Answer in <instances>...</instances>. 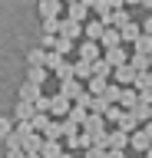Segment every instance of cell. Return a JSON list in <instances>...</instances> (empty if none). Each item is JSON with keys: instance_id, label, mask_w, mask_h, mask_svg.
<instances>
[{"instance_id": "cell-9", "label": "cell", "mask_w": 152, "mask_h": 158, "mask_svg": "<svg viewBox=\"0 0 152 158\" xmlns=\"http://www.w3.org/2000/svg\"><path fill=\"white\" fill-rule=\"evenodd\" d=\"M102 59H106V63H109L112 69H119V66H129V53H126L122 46H116V49H106V53H102Z\"/></svg>"}, {"instance_id": "cell-11", "label": "cell", "mask_w": 152, "mask_h": 158, "mask_svg": "<svg viewBox=\"0 0 152 158\" xmlns=\"http://www.w3.org/2000/svg\"><path fill=\"white\" fill-rule=\"evenodd\" d=\"M63 17H70V20H80V23H89V7H86V3H80V0H76V3H66V13H63Z\"/></svg>"}, {"instance_id": "cell-24", "label": "cell", "mask_w": 152, "mask_h": 158, "mask_svg": "<svg viewBox=\"0 0 152 158\" xmlns=\"http://www.w3.org/2000/svg\"><path fill=\"white\" fill-rule=\"evenodd\" d=\"M53 53H60V56H70V53H76V43L66 36H56V43H53Z\"/></svg>"}, {"instance_id": "cell-12", "label": "cell", "mask_w": 152, "mask_h": 158, "mask_svg": "<svg viewBox=\"0 0 152 158\" xmlns=\"http://www.w3.org/2000/svg\"><path fill=\"white\" fill-rule=\"evenodd\" d=\"M99 46H102V53H106V49L122 46V33H119V27H109V30H106V33H102V40H99Z\"/></svg>"}, {"instance_id": "cell-45", "label": "cell", "mask_w": 152, "mask_h": 158, "mask_svg": "<svg viewBox=\"0 0 152 158\" xmlns=\"http://www.w3.org/2000/svg\"><path fill=\"white\" fill-rule=\"evenodd\" d=\"M63 3H76V0H63Z\"/></svg>"}, {"instance_id": "cell-43", "label": "cell", "mask_w": 152, "mask_h": 158, "mask_svg": "<svg viewBox=\"0 0 152 158\" xmlns=\"http://www.w3.org/2000/svg\"><path fill=\"white\" fill-rule=\"evenodd\" d=\"M60 158H73V152H63V155H60Z\"/></svg>"}, {"instance_id": "cell-37", "label": "cell", "mask_w": 152, "mask_h": 158, "mask_svg": "<svg viewBox=\"0 0 152 158\" xmlns=\"http://www.w3.org/2000/svg\"><path fill=\"white\" fill-rule=\"evenodd\" d=\"M76 102H80L83 109H89V112H93V102H96V96H89V92H83V96L76 99Z\"/></svg>"}, {"instance_id": "cell-17", "label": "cell", "mask_w": 152, "mask_h": 158, "mask_svg": "<svg viewBox=\"0 0 152 158\" xmlns=\"http://www.w3.org/2000/svg\"><path fill=\"white\" fill-rule=\"evenodd\" d=\"M106 89H109L106 76H93L89 82H86V92H89V96H106Z\"/></svg>"}, {"instance_id": "cell-10", "label": "cell", "mask_w": 152, "mask_h": 158, "mask_svg": "<svg viewBox=\"0 0 152 158\" xmlns=\"http://www.w3.org/2000/svg\"><path fill=\"white\" fill-rule=\"evenodd\" d=\"M60 92H63L66 99H73V102H76V99L86 92V86H83L80 79H63V82H60Z\"/></svg>"}, {"instance_id": "cell-35", "label": "cell", "mask_w": 152, "mask_h": 158, "mask_svg": "<svg viewBox=\"0 0 152 158\" xmlns=\"http://www.w3.org/2000/svg\"><path fill=\"white\" fill-rule=\"evenodd\" d=\"M83 158H109V152L99 145H93V148H83Z\"/></svg>"}, {"instance_id": "cell-46", "label": "cell", "mask_w": 152, "mask_h": 158, "mask_svg": "<svg viewBox=\"0 0 152 158\" xmlns=\"http://www.w3.org/2000/svg\"><path fill=\"white\" fill-rule=\"evenodd\" d=\"M145 155H149V158H152V148H149V152H145Z\"/></svg>"}, {"instance_id": "cell-19", "label": "cell", "mask_w": 152, "mask_h": 158, "mask_svg": "<svg viewBox=\"0 0 152 158\" xmlns=\"http://www.w3.org/2000/svg\"><path fill=\"white\" fill-rule=\"evenodd\" d=\"M73 69H76V79H86V82L96 76V73H93V63H89V59H76V63H73Z\"/></svg>"}, {"instance_id": "cell-21", "label": "cell", "mask_w": 152, "mask_h": 158, "mask_svg": "<svg viewBox=\"0 0 152 158\" xmlns=\"http://www.w3.org/2000/svg\"><path fill=\"white\" fill-rule=\"evenodd\" d=\"M30 125H33V132H46V128L53 125V115L50 112H37V115L30 118Z\"/></svg>"}, {"instance_id": "cell-28", "label": "cell", "mask_w": 152, "mask_h": 158, "mask_svg": "<svg viewBox=\"0 0 152 158\" xmlns=\"http://www.w3.org/2000/svg\"><path fill=\"white\" fill-rule=\"evenodd\" d=\"M63 20V17H60ZM60 20L50 17V20H40V33H53V36H60Z\"/></svg>"}, {"instance_id": "cell-22", "label": "cell", "mask_w": 152, "mask_h": 158, "mask_svg": "<svg viewBox=\"0 0 152 158\" xmlns=\"http://www.w3.org/2000/svg\"><path fill=\"white\" fill-rule=\"evenodd\" d=\"M46 76H50V69H46V66H27V79H30V82H37V86H43V82H46Z\"/></svg>"}, {"instance_id": "cell-18", "label": "cell", "mask_w": 152, "mask_h": 158, "mask_svg": "<svg viewBox=\"0 0 152 158\" xmlns=\"http://www.w3.org/2000/svg\"><path fill=\"white\" fill-rule=\"evenodd\" d=\"M129 66L136 69V73H149V69H152V59L145 56V53H132V56H129Z\"/></svg>"}, {"instance_id": "cell-39", "label": "cell", "mask_w": 152, "mask_h": 158, "mask_svg": "<svg viewBox=\"0 0 152 158\" xmlns=\"http://www.w3.org/2000/svg\"><path fill=\"white\" fill-rule=\"evenodd\" d=\"M7 158H30L23 148H7Z\"/></svg>"}, {"instance_id": "cell-23", "label": "cell", "mask_w": 152, "mask_h": 158, "mask_svg": "<svg viewBox=\"0 0 152 158\" xmlns=\"http://www.w3.org/2000/svg\"><path fill=\"white\" fill-rule=\"evenodd\" d=\"M126 112H132V109L139 106V96H136V89H129V86H122V102H119Z\"/></svg>"}, {"instance_id": "cell-32", "label": "cell", "mask_w": 152, "mask_h": 158, "mask_svg": "<svg viewBox=\"0 0 152 158\" xmlns=\"http://www.w3.org/2000/svg\"><path fill=\"white\" fill-rule=\"evenodd\" d=\"M112 27H122V23H129V13H126V7H116L112 10V20H109Z\"/></svg>"}, {"instance_id": "cell-13", "label": "cell", "mask_w": 152, "mask_h": 158, "mask_svg": "<svg viewBox=\"0 0 152 158\" xmlns=\"http://www.w3.org/2000/svg\"><path fill=\"white\" fill-rule=\"evenodd\" d=\"M112 79H116L119 86H132V82L139 79V73H136L132 66H119V69H112Z\"/></svg>"}, {"instance_id": "cell-33", "label": "cell", "mask_w": 152, "mask_h": 158, "mask_svg": "<svg viewBox=\"0 0 152 158\" xmlns=\"http://www.w3.org/2000/svg\"><path fill=\"white\" fill-rule=\"evenodd\" d=\"M56 79H60V82H63V79H76V69H73V63H63V66L56 69Z\"/></svg>"}, {"instance_id": "cell-16", "label": "cell", "mask_w": 152, "mask_h": 158, "mask_svg": "<svg viewBox=\"0 0 152 158\" xmlns=\"http://www.w3.org/2000/svg\"><path fill=\"white\" fill-rule=\"evenodd\" d=\"M89 118V109H83L80 102H73V109H70V115H66V122H73V125H80L83 128V122Z\"/></svg>"}, {"instance_id": "cell-34", "label": "cell", "mask_w": 152, "mask_h": 158, "mask_svg": "<svg viewBox=\"0 0 152 158\" xmlns=\"http://www.w3.org/2000/svg\"><path fill=\"white\" fill-rule=\"evenodd\" d=\"M13 128H17V125H13V118H10V115H0V138H7Z\"/></svg>"}, {"instance_id": "cell-15", "label": "cell", "mask_w": 152, "mask_h": 158, "mask_svg": "<svg viewBox=\"0 0 152 158\" xmlns=\"http://www.w3.org/2000/svg\"><path fill=\"white\" fill-rule=\"evenodd\" d=\"M13 112H17V122H30V118L37 115V106H33V102H23V99H17V109H13Z\"/></svg>"}, {"instance_id": "cell-3", "label": "cell", "mask_w": 152, "mask_h": 158, "mask_svg": "<svg viewBox=\"0 0 152 158\" xmlns=\"http://www.w3.org/2000/svg\"><path fill=\"white\" fill-rule=\"evenodd\" d=\"M60 36H66V40H73V43H76L80 36H86V23L63 17V20H60Z\"/></svg>"}, {"instance_id": "cell-40", "label": "cell", "mask_w": 152, "mask_h": 158, "mask_svg": "<svg viewBox=\"0 0 152 158\" xmlns=\"http://www.w3.org/2000/svg\"><path fill=\"white\" fill-rule=\"evenodd\" d=\"M142 33H149V36H152V17L145 20V23H142Z\"/></svg>"}, {"instance_id": "cell-38", "label": "cell", "mask_w": 152, "mask_h": 158, "mask_svg": "<svg viewBox=\"0 0 152 158\" xmlns=\"http://www.w3.org/2000/svg\"><path fill=\"white\" fill-rule=\"evenodd\" d=\"M37 112H50V96H40V102H37Z\"/></svg>"}, {"instance_id": "cell-4", "label": "cell", "mask_w": 152, "mask_h": 158, "mask_svg": "<svg viewBox=\"0 0 152 158\" xmlns=\"http://www.w3.org/2000/svg\"><path fill=\"white\" fill-rule=\"evenodd\" d=\"M73 109V99H66L63 92H56V96H50V115L53 118H66Z\"/></svg>"}, {"instance_id": "cell-25", "label": "cell", "mask_w": 152, "mask_h": 158, "mask_svg": "<svg viewBox=\"0 0 152 158\" xmlns=\"http://www.w3.org/2000/svg\"><path fill=\"white\" fill-rule=\"evenodd\" d=\"M149 142H152V138H149V132H145V128H142V132H132V148H139V152H149Z\"/></svg>"}, {"instance_id": "cell-6", "label": "cell", "mask_w": 152, "mask_h": 158, "mask_svg": "<svg viewBox=\"0 0 152 158\" xmlns=\"http://www.w3.org/2000/svg\"><path fill=\"white\" fill-rule=\"evenodd\" d=\"M37 10H40V20H50V17L60 20L63 17V0H40Z\"/></svg>"}, {"instance_id": "cell-41", "label": "cell", "mask_w": 152, "mask_h": 158, "mask_svg": "<svg viewBox=\"0 0 152 158\" xmlns=\"http://www.w3.org/2000/svg\"><path fill=\"white\" fill-rule=\"evenodd\" d=\"M145 132H149V138H152V118H149V122H145Z\"/></svg>"}, {"instance_id": "cell-30", "label": "cell", "mask_w": 152, "mask_h": 158, "mask_svg": "<svg viewBox=\"0 0 152 158\" xmlns=\"http://www.w3.org/2000/svg\"><path fill=\"white\" fill-rule=\"evenodd\" d=\"M136 53H145V56H152V36H149V33H142V36L136 40Z\"/></svg>"}, {"instance_id": "cell-47", "label": "cell", "mask_w": 152, "mask_h": 158, "mask_svg": "<svg viewBox=\"0 0 152 158\" xmlns=\"http://www.w3.org/2000/svg\"><path fill=\"white\" fill-rule=\"evenodd\" d=\"M30 158H40V155H30Z\"/></svg>"}, {"instance_id": "cell-42", "label": "cell", "mask_w": 152, "mask_h": 158, "mask_svg": "<svg viewBox=\"0 0 152 158\" xmlns=\"http://www.w3.org/2000/svg\"><path fill=\"white\" fill-rule=\"evenodd\" d=\"M122 3H126V7H129V3H142V0H122Z\"/></svg>"}, {"instance_id": "cell-7", "label": "cell", "mask_w": 152, "mask_h": 158, "mask_svg": "<svg viewBox=\"0 0 152 158\" xmlns=\"http://www.w3.org/2000/svg\"><path fill=\"white\" fill-rule=\"evenodd\" d=\"M76 53H80V59H89V63L102 59V46H99V43H93V40H83L80 46H76Z\"/></svg>"}, {"instance_id": "cell-14", "label": "cell", "mask_w": 152, "mask_h": 158, "mask_svg": "<svg viewBox=\"0 0 152 158\" xmlns=\"http://www.w3.org/2000/svg\"><path fill=\"white\" fill-rule=\"evenodd\" d=\"M63 152H66V145H63V142L46 138V142H43V148H40V158H60Z\"/></svg>"}, {"instance_id": "cell-44", "label": "cell", "mask_w": 152, "mask_h": 158, "mask_svg": "<svg viewBox=\"0 0 152 158\" xmlns=\"http://www.w3.org/2000/svg\"><path fill=\"white\" fill-rule=\"evenodd\" d=\"M112 3H116V7H126V3H122V0H112Z\"/></svg>"}, {"instance_id": "cell-27", "label": "cell", "mask_w": 152, "mask_h": 158, "mask_svg": "<svg viewBox=\"0 0 152 158\" xmlns=\"http://www.w3.org/2000/svg\"><path fill=\"white\" fill-rule=\"evenodd\" d=\"M27 66H46V49H30L27 53Z\"/></svg>"}, {"instance_id": "cell-26", "label": "cell", "mask_w": 152, "mask_h": 158, "mask_svg": "<svg viewBox=\"0 0 152 158\" xmlns=\"http://www.w3.org/2000/svg\"><path fill=\"white\" fill-rule=\"evenodd\" d=\"M102 99H106L109 106H119V102H122V86H119V82H109V89H106Z\"/></svg>"}, {"instance_id": "cell-1", "label": "cell", "mask_w": 152, "mask_h": 158, "mask_svg": "<svg viewBox=\"0 0 152 158\" xmlns=\"http://www.w3.org/2000/svg\"><path fill=\"white\" fill-rule=\"evenodd\" d=\"M83 132H86V135H93V142L102 148V142H106V118L96 115V112H89V118L83 122Z\"/></svg>"}, {"instance_id": "cell-48", "label": "cell", "mask_w": 152, "mask_h": 158, "mask_svg": "<svg viewBox=\"0 0 152 158\" xmlns=\"http://www.w3.org/2000/svg\"><path fill=\"white\" fill-rule=\"evenodd\" d=\"M142 158H149V155H142Z\"/></svg>"}, {"instance_id": "cell-5", "label": "cell", "mask_w": 152, "mask_h": 158, "mask_svg": "<svg viewBox=\"0 0 152 158\" xmlns=\"http://www.w3.org/2000/svg\"><path fill=\"white\" fill-rule=\"evenodd\" d=\"M40 96H43V86H37V82H30V79H23L20 82V89H17V99H23V102H40Z\"/></svg>"}, {"instance_id": "cell-31", "label": "cell", "mask_w": 152, "mask_h": 158, "mask_svg": "<svg viewBox=\"0 0 152 158\" xmlns=\"http://www.w3.org/2000/svg\"><path fill=\"white\" fill-rule=\"evenodd\" d=\"M136 122H139V118H136V112H122L119 128H122V132H132V128H136Z\"/></svg>"}, {"instance_id": "cell-36", "label": "cell", "mask_w": 152, "mask_h": 158, "mask_svg": "<svg viewBox=\"0 0 152 158\" xmlns=\"http://www.w3.org/2000/svg\"><path fill=\"white\" fill-rule=\"evenodd\" d=\"M122 112H126V109H119V106H109V109H106V115H102V118H109V122H116V125H119Z\"/></svg>"}, {"instance_id": "cell-29", "label": "cell", "mask_w": 152, "mask_h": 158, "mask_svg": "<svg viewBox=\"0 0 152 158\" xmlns=\"http://www.w3.org/2000/svg\"><path fill=\"white\" fill-rule=\"evenodd\" d=\"M43 138H56V142H60V138H66V128H63V122H53V125L43 132Z\"/></svg>"}, {"instance_id": "cell-8", "label": "cell", "mask_w": 152, "mask_h": 158, "mask_svg": "<svg viewBox=\"0 0 152 158\" xmlns=\"http://www.w3.org/2000/svg\"><path fill=\"white\" fill-rule=\"evenodd\" d=\"M106 30H109V23H106V20H102V17H93L89 23H86V40H93V43H99Z\"/></svg>"}, {"instance_id": "cell-20", "label": "cell", "mask_w": 152, "mask_h": 158, "mask_svg": "<svg viewBox=\"0 0 152 158\" xmlns=\"http://www.w3.org/2000/svg\"><path fill=\"white\" fill-rule=\"evenodd\" d=\"M119 33H122V43H136V40L142 36V30L136 27L132 20H129V23H122V27H119Z\"/></svg>"}, {"instance_id": "cell-2", "label": "cell", "mask_w": 152, "mask_h": 158, "mask_svg": "<svg viewBox=\"0 0 152 158\" xmlns=\"http://www.w3.org/2000/svg\"><path fill=\"white\" fill-rule=\"evenodd\" d=\"M126 145H132V135H129V132H122V128L106 132V142H102V148H106V152H122Z\"/></svg>"}]
</instances>
